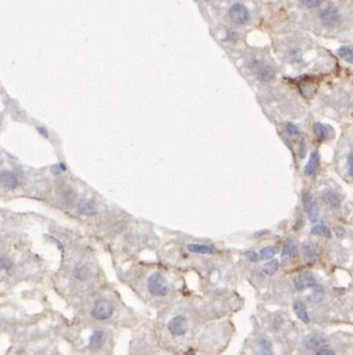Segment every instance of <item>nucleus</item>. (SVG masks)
<instances>
[{"label": "nucleus", "instance_id": "f257e3e1", "mask_svg": "<svg viewBox=\"0 0 353 355\" xmlns=\"http://www.w3.org/2000/svg\"><path fill=\"white\" fill-rule=\"evenodd\" d=\"M149 291L158 297H163L168 292V285L166 279L161 273H153L148 280Z\"/></svg>", "mask_w": 353, "mask_h": 355}, {"label": "nucleus", "instance_id": "f03ea898", "mask_svg": "<svg viewBox=\"0 0 353 355\" xmlns=\"http://www.w3.org/2000/svg\"><path fill=\"white\" fill-rule=\"evenodd\" d=\"M114 313V306L112 302L107 300H98L95 302V305L92 309V315L94 319L104 321L109 319Z\"/></svg>", "mask_w": 353, "mask_h": 355}, {"label": "nucleus", "instance_id": "7ed1b4c3", "mask_svg": "<svg viewBox=\"0 0 353 355\" xmlns=\"http://www.w3.org/2000/svg\"><path fill=\"white\" fill-rule=\"evenodd\" d=\"M21 183H22V176L18 172L11 171V170H4V171H0V184H2L4 188L13 190L20 187Z\"/></svg>", "mask_w": 353, "mask_h": 355}, {"label": "nucleus", "instance_id": "20e7f679", "mask_svg": "<svg viewBox=\"0 0 353 355\" xmlns=\"http://www.w3.org/2000/svg\"><path fill=\"white\" fill-rule=\"evenodd\" d=\"M230 19L237 25H244L249 20V11L242 4H234L229 10Z\"/></svg>", "mask_w": 353, "mask_h": 355}, {"label": "nucleus", "instance_id": "39448f33", "mask_svg": "<svg viewBox=\"0 0 353 355\" xmlns=\"http://www.w3.org/2000/svg\"><path fill=\"white\" fill-rule=\"evenodd\" d=\"M303 201H304L305 210L307 212L308 219H310V221L313 222V223H315V222H317V220H318V208H317V204H316V202L314 201V199H313V195L308 191L304 192Z\"/></svg>", "mask_w": 353, "mask_h": 355}, {"label": "nucleus", "instance_id": "423d86ee", "mask_svg": "<svg viewBox=\"0 0 353 355\" xmlns=\"http://www.w3.org/2000/svg\"><path fill=\"white\" fill-rule=\"evenodd\" d=\"M187 321L183 317H175L167 324V329L173 336H184L187 332Z\"/></svg>", "mask_w": 353, "mask_h": 355}, {"label": "nucleus", "instance_id": "0eeeda50", "mask_svg": "<svg viewBox=\"0 0 353 355\" xmlns=\"http://www.w3.org/2000/svg\"><path fill=\"white\" fill-rule=\"evenodd\" d=\"M295 287L297 290H306L316 286V279L311 272H304L295 279Z\"/></svg>", "mask_w": 353, "mask_h": 355}, {"label": "nucleus", "instance_id": "6e6552de", "mask_svg": "<svg viewBox=\"0 0 353 355\" xmlns=\"http://www.w3.org/2000/svg\"><path fill=\"white\" fill-rule=\"evenodd\" d=\"M320 17L323 24L328 27H335L338 22H339V13H338L337 9L332 6L323 9L320 13Z\"/></svg>", "mask_w": 353, "mask_h": 355}, {"label": "nucleus", "instance_id": "1a4fd4ad", "mask_svg": "<svg viewBox=\"0 0 353 355\" xmlns=\"http://www.w3.org/2000/svg\"><path fill=\"white\" fill-rule=\"evenodd\" d=\"M297 254V244L293 239H289L285 242L282 249V262L289 263Z\"/></svg>", "mask_w": 353, "mask_h": 355}, {"label": "nucleus", "instance_id": "9d476101", "mask_svg": "<svg viewBox=\"0 0 353 355\" xmlns=\"http://www.w3.org/2000/svg\"><path fill=\"white\" fill-rule=\"evenodd\" d=\"M77 211L79 214L87 216H95L98 212L96 203L93 200H80L77 204Z\"/></svg>", "mask_w": 353, "mask_h": 355}, {"label": "nucleus", "instance_id": "9b49d317", "mask_svg": "<svg viewBox=\"0 0 353 355\" xmlns=\"http://www.w3.org/2000/svg\"><path fill=\"white\" fill-rule=\"evenodd\" d=\"M301 251H303L305 262L308 264L315 263L319 256L317 247H316L313 243H310V242L303 243V245H301Z\"/></svg>", "mask_w": 353, "mask_h": 355}, {"label": "nucleus", "instance_id": "f8f14e48", "mask_svg": "<svg viewBox=\"0 0 353 355\" xmlns=\"http://www.w3.org/2000/svg\"><path fill=\"white\" fill-rule=\"evenodd\" d=\"M315 132L320 139L330 140L335 138V130L330 125L318 123L315 126Z\"/></svg>", "mask_w": 353, "mask_h": 355}, {"label": "nucleus", "instance_id": "ddd939ff", "mask_svg": "<svg viewBox=\"0 0 353 355\" xmlns=\"http://www.w3.org/2000/svg\"><path fill=\"white\" fill-rule=\"evenodd\" d=\"M104 342H105L104 332L100 331V330H97L92 334V337L90 339V345H88V347H90L92 351L96 352L99 349H101L102 345H104Z\"/></svg>", "mask_w": 353, "mask_h": 355}, {"label": "nucleus", "instance_id": "4468645a", "mask_svg": "<svg viewBox=\"0 0 353 355\" xmlns=\"http://www.w3.org/2000/svg\"><path fill=\"white\" fill-rule=\"evenodd\" d=\"M319 167V153L318 151H313L310 156V160H308L307 165L305 167V174L306 175H313Z\"/></svg>", "mask_w": 353, "mask_h": 355}, {"label": "nucleus", "instance_id": "2eb2a0df", "mask_svg": "<svg viewBox=\"0 0 353 355\" xmlns=\"http://www.w3.org/2000/svg\"><path fill=\"white\" fill-rule=\"evenodd\" d=\"M255 353L256 355H273L272 344L268 339L262 338L257 340V342L255 343Z\"/></svg>", "mask_w": 353, "mask_h": 355}, {"label": "nucleus", "instance_id": "dca6fc26", "mask_svg": "<svg viewBox=\"0 0 353 355\" xmlns=\"http://www.w3.org/2000/svg\"><path fill=\"white\" fill-rule=\"evenodd\" d=\"M322 199H323V201H325L330 206V208L338 209L340 206L341 199L334 191H330V190L326 191L322 195Z\"/></svg>", "mask_w": 353, "mask_h": 355}, {"label": "nucleus", "instance_id": "f3484780", "mask_svg": "<svg viewBox=\"0 0 353 355\" xmlns=\"http://www.w3.org/2000/svg\"><path fill=\"white\" fill-rule=\"evenodd\" d=\"M294 311H295L296 315L299 318V319L303 321L304 323H308L310 322V315L307 313V310L305 305L301 301L296 300L294 302Z\"/></svg>", "mask_w": 353, "mask_h": 355}, {"label": "nucleus", "instance_id": "a211bd4d", "mask_svg": "<svg viewBox=\"0 0 353 355\" xmlns=\"http://www.w3.org/2000/svg\"><path fill=\"white\" fill-rule=\"evenodd\" d=\"M90 268L87 267V265L85 264H77L74 268V277L78 280H86L90 276Z\"/></svg>", "mask_w": 353, "mask_h": 355}, {"label": "nucleus", "instance_id": "6ab92c4d", "mask_svg": "<svg viewBox=\"0 0 353 355\" xmlns=\"http://www.w3.org/2000/svg\"><path fill=\"white\" fill-rule=\"evenodd\" d=\"M257 76H259V80L262 81V82H270V81L274 78L275 72L273 69L270 68V66H266V68H263L260 70L259 74H257Z\"/></svg>", "mask_w": 353, "mask_h": 355}, {"label": "nucleus", "instance_id": "aec40b11", "mask_svg": "<svg viewBox=\"0 0 353 355\" xmlns=\"http://www.w3.org/2000/svg\"><path fill=\"white\" fill-rule=\"evenodd\" d=\"M188 250L193 251V253H197V254H211L214 249L210 246L207 245H201V244H189L187 246Z\"/></svg>", "mask_w": 353, "mask_h": 355}, {"label": "nucleus", "instance_id": "412c9836", "mask_svg": "<svg viewBox=\"0 0 353 355\" xmlns=\"http://www.w3.org/2000/svg\"><path fill=\"white\" fill-rule=\"evenodd\" d=\"M278 262L276 260H271L263 266V272L268 276H272L278 270Z\"/></svg>", "mask_w": 353, "mask_h": 355}, {"label": "nucleus", "instance_id": "4be33fe9", "mask_svg": "<svg viewBox=\"0 0 353 355\" xmlns=\"http://www.w3.org/2000/svg\"><path fill=\"white\" fill-rule=\"evenodd\" d=\"M325 343V341L323 340L318 337V336H310V338H308V341H307V346L310 347V349H318V347L322 346V344Z\"/></svg>", "mask_w": 353, "mask_h": 355}, {"label": "nucleus", "instance_id": "5701e85b", "mask_svg": "<svg viewBox=\"0 0 353 355\" xmlns=\"http://www.w3.org/2000/svg\"><path fill=\"white\" fill-rule=\"evenodd\" d=\"M338 53H339V55L341 57H343L345 61H347L348 63H352L353 62V57H352V49L350 47H342L339 49V51H338Z\"/></svg>", "mask_w": 353, "mask_h": 355}, {"label": "nucleus", "instance_id": "b1692460", "mask_svg": "<svg viewBox=\"0 0 353 355\" xmlns=\"http://www.w3.org/2000/svg\"><path fill=\"white\" fill-rule=\"evenodd\" d=\"M312 234L318 235V236H330V230L327 226L319 224L312 228Z\"/></svg>", "mask_w": 353, "mask_h": 355}, {"label": "nucleus", "instance_id": "393cba45", "mask_svg": "<svg viewBox=\"0 0 353 355\" xmlns=\"http://www.w3.org/2000/svg\"><path fill=\"white\" fill-rule=\"evenodd\" d=\"M276 254V248L275 247H266L261 249L260 251V258L262 260H272Z\"/></svg>", "mask_w": 353, "mask_h": 355}, {"label": "nucleus", "instance_id": "a878e982", "mask_svg": "<svg viewBox=\"0 0 353 355\" xmlns=\"http://www.w3.org/2000/svg\"><path fill=\"white\" fill-rule=\"evenodd\" d=\"M323 297V290L320 286H316L315 290L313 291V293L310 295V300L312 302H320L322 300Z\"/></svg>", "mask_w": 353, "mask_h": 355}, {"label": "nucleus", "instance_id": "bb28decb", "mask_svg": "<svg viewBox=\"0 0 353 355\" xmlns=\"http://www.w3.org/2000/svg\"><path fill=\"white\" fill-rule=\"evenodd\" d=\"M12 266L11 261L6 255L0 254V270H8Z\"/></svg>", "mask_w": 353, "mask_h": 355}, {"label": "nucleus", "instance_id": "cd10ccee", "mask_svg": "<svg viewBox=\"0 0 353 355\" xmlns=\"http://www.w3.org/2000/svg\"><path fill=\"white\" fill-rule=\"evenodd\" d=\"M285 130L286 132L290 136H297L299 134V129L296 125H294V124H288L286 125V127H285Z\"/></svg>", "mask_w": 353, "mask_h": 355}, {"label": "nucleus", "instance_id": "c85d7f7f", "mask_svg": "<svg viewBox=\"0 0 353 355\" xmlns=\"http://www.w3.org/2000/svg\"><path fill=\"white\" fill-rule=\"evenodd\" d=\"M308 8H315V7H318L323 0H300Z\"/></svg>", "mask_w": 353, "mask_h": 355}, {"label": "nucleus", "instance_id": "c756f323", "mask_svg": "<svg viewBox=\"0 0 353 355\" xmlns=\"http://www.w3.org/2000/svg\"><path fill=\"white\" fill-rule=\"evenodd\" d=\"M306 151H307V146H306L305 140H300V143H299V145H298V153H299V157H300V158H304V157H305V154H306Z\"/></svg>", "mask_w": 353, "mask_h": 355}, {"label": "nucleus", "instance_id": "7c9ffc66", "mask_svg": "<svg viewBox=\"0 0 353 355\" xmlns=\"http://www.w3.org/2000/svg\"><path fill=\"white\" fill-rule=\"evenodd\" d=\"M246 257L250 262H257L260 260V256L257 255L254 250H248L246 253Z\"/></svg>", "mask_w": 353, "mask_h": 355}, {"label": "nucleus", "instance_id": "2f4dec72", "mask_svg": "<svg viewBox=\"0 0 353 355\" xmlns=\"http://www.w3.org/2000/svg\"><path fill=\"white\" fill-rule=\"evenodd\" d=\"M352 160H353V156H352V151L349 153V156H348V161H347V164H348V171H349V174L353 175V165H352Z\"/></svg>", "mask_w": 353, "mask_h": 355}, {"label": "nucleus", "instance_id": "473e14b6", "mask_svg": "<svg viewBox=\"0 0 353 355\" xmlns=\"http://www.w3.org/2000/svg\"><path fill=\"white\" fill-rule=\"evenodd\" d=\"M335 233L337 234L338 238H342V236L345 235V231H344V228L343 227H336L335 228Z\"/></svg>", "mask_w": 353, "mask_h": 355}, {"label": "nucleus", "instance_id": "72a5a7b5", "mask_svg": "<svg viewBox=\"0 0 353 355\" xmlns=\"http://www.w3.org/2000/svg\"><path fill=\"white\" fill-rule=\"evenodd\" d=\"M315 355H336V354H335V352H333V351H330V350H325V349H323V350L318 351V352L316 353Z\"/></svg>", "mask_w": 353, "mask_h": 355}, {"label": "nucleus", "instance_id": "f704fd0d", "mask_svg": "<svg viewBox=\"0 0 353 355\" xmlns=\"http://www.w3.org/2000/svg\"><path fill=\"white\" fill-rule=\"evenodd\" d=\"M38 131L40 132V134H41L42 136H44V137H46V138H48V137H49V134H48V131H47V129H46V128H43V127H38Z\"/></svg>", "mask_w": 353, "mask_h": 355}]
</instances>
